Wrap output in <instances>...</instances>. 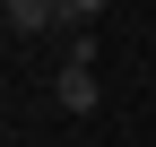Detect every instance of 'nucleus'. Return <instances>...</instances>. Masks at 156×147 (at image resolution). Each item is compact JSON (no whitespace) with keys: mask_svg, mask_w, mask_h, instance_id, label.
I'll return each mask as SVG.
<instances>
[{"mask_svg":"<svg viewBox=\"0 0 156 147\" xmlns=\"http://www.w3.org/2000/svg\"><path fill=\"white\" fill-rule=\"evenodd\" d=\"M0 26H9L17 43H26V35H44V26H61V0H9V9H0Z\"/></svg>","mask_w":156,"mask_h":147,"instance_id":"f03ea898","label":"nucleus"},{"mask_svg":"<svg viewBox=\"0 0 156 147\" xmlns=\"http://www.w3.org/2000/svg\"><path fill=\"white\" fill-rule=\"evenodd\" d=\"M52 104H61V113H95V61H61V78H52Z\"/></svg>","mask_w":156,"mask_h":147,"instance_id":"f257e3e1","label":"nucleus"}]
</instances>
